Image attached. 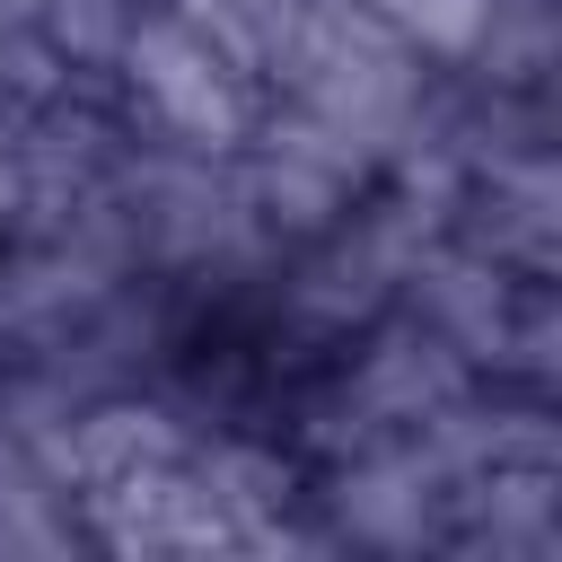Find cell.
I'll use <instances>...</instances> for the list:
<instances>
[{
  "label": "cell",
  "mask_w": 562,
  "mask_h": 562,
  "mask_svg": "<svg viewBox=\"0 0 562 562\" xmlns=\"http://www.w3.org/2000/svg\"><path fill=\"white\" fill-rule=\"evenodd\" d=\"M395 44H413V53H439V61H457V53H483V35H492V18H501V0H360Z\"/></svg>",
  "instance_id": "6da1fadb"
},
{
  "label": "cell",
  "mask_w": 562,
  "mask_h": 562,
  "mask_svg": "<svg viewBox=\"0 0 562 562\" xmlns=\"http://www.w3.org/2000/svg\"><path fill=\"white\" fill-rule=\"evenodd\" d=\"M18 9H26V0H0V26H9V18H18Z\"/></svg>",
  "instance_id": "7a4b0ae2"
}]
</instances>
